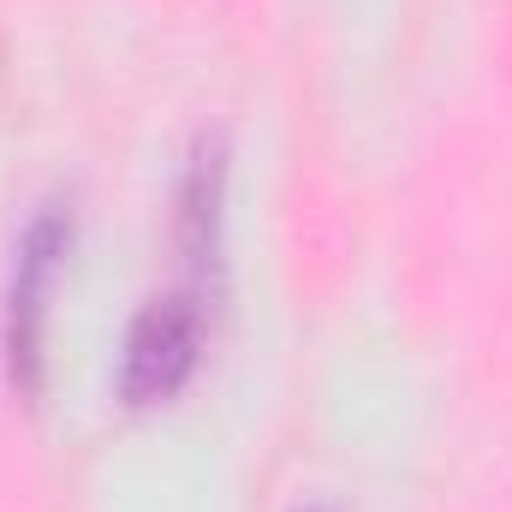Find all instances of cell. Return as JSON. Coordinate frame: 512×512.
I'll list each match as a JSON object with an SVG mask.
<instances>
[{"label":"cell","instance_id":"obj_3","mask_svg":"<svg viewBox=\"0 0 512 512\" xmlns=\"http://www.w3.org/2000/svg\"><path fill=\"white\" fill-rule=\"evenodd\" d=\"M221 197H227V143L203 137L191 155V173L179 185V251L203 280L221 256Z\"/></svg>","mask_w":512,"mask_h":512},{"label":"cell","instance_id":"obj_1","mask_svg":"<svg viewBox=\"0 0 512 512\" xmlns=\"http://www.w3.org/2000/svg\"><path fill=\"white\" fill-rule=\"evenodd\" d=\"M203 358V304L197 292H161L137 310L120 358V393L131 405H161L191 382Z\"/></svg>","mask_w":512,"mask_h":512},{"label":"cell","instance_id":"obj_2","mask_svg":"<svg viewBox=\"0 0 512 512\" xmlns=\"http://www.w3.org/2000/svg\"><path fill=\"white\" fill-rule=\"evenodd\" d=\"M66 245H72V221H66L60 209H42V215L30 221V233L18 239L12 292H6V364H12V387H18V393H36V387H42L48 298H54Z\"/></svg>","mask_w":512,"mask_h":512}]
</instances>
